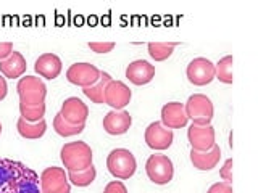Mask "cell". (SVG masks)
<instances>
[{"label":"cell","instance_id":"cell-1","mask_svg":"<svg viewBox=\"0 0 258 193\" xmlns=\"http://www.w3.org/2000/svg\"><path fill=\"white\" fill-rule=\"evenodd\" d=\"M0 193H40V177L21 161L0 158Z\"/></svg>","mask_w":258,"mask_h":193},{"label":"cell","instance_id":"cell-2","mask_svg":"<svg viewBox=\"0 0 258 193\" xmlns=\"http://www.w3.org/2000/svg\"><path fill=\"white\" fill-rule=\"evenodd\" d=\"M92 150L86 142L64 143L60 151V159L67 171H83L92 164Z\"/></svg>","mask_w":258,"mask_h":193},{"label":"cell","instance_id":"cell-3","mask_svg":"<svg viewBox=\"0 0 258 193\" xmlns=\"http://www.w3.org/2000/svg\"><path fill=\"white\" fill-rule=\"evenodd\" d=\"M108 172L119 180H127L134 175L137 169V161L134 155L126 148H115L108 153L107 158Z\"/></svg>","mask_w":258,"mask_h":193},{"label":"cell","instance_id":"cell-4","mask_svg":"<svg viewBox=\"0 0 258 193\" xmlns=\"http://www.w3.org/2000/svg\"><path fill=\"white\" fill-rule=\"evenodd\" d=\"M16 92L20 96V105L24 107H37L42 105L47 95V87L44 80L36 76H24L18 80Z\"/></svg>","mask_w":258,"mask_h":193},{"label":"cell","instance_id":"cell-5","mask_svg":"<svg viewBox=\"0 0 258 193\" xmlns=\"http://www.w3.org/2000/svg\"><path fill=\"white\" fill-rule=\"evenodd\" d=\"M184 110H185V115H187V119H190L192 124H197V126H208L212 123L213 115H215L212 100L204 93L190 95L184 105Z\"/></svg>","mask_w":258,"mask_h":193},{"label":"cell","instance_id":"cell-6","mask_svg":"<svg viewBox=\"0 0 258 193\" xmlns=\"http://www.w3.org/2000/svg\"><path fill=\"white\" fill-rule=\"evenodd\" d=\"M145 172L149 179L157 185H166L173 180L174 166L166 155H150L145 163Z\"/></svg>","mask_w":258,"mask_h":193},{"label":"cell","instance_id":"cell-7","mask_svg":"<svg viewBox=\"0 0 258 193\" xmlns=\"http://www.w3.org/2000/svg\"><path fill=\"white\" fill-rule=\"evenodd\" d=\"M40 193H71L68 174L63 167H45L40 174Z\"/></svg>","mask_w":258,"mask_h":193},{"label":"cell","instance_id":"cell-8","mask_svg":"<svg viewBox=\"0 0 258 193\" xmlns=\"http://www.w3.org/2000/svg\"><path fill=\"white\" fill-rule=\"evenodd\" d=\"M185 74H187L189 82L194 85H208L215 79V64L208 58H205V56H199V58H194L187 64Z\"/></svg>","mask_w":258,"mask_h":193},{"label":"cell","instance_id":"cell-9","mask_svg":"<svg viewBox=\"0 0 258 193\" xmlns=\"http://www.w3.org/2000/svg\"><path fill=\"white\" fill-rule=\"evenodd\" d=\"M144 139H145V143H147L149 148L157 150V151H163L173 145L174 134L171 129H166L160 121H155V123L149 124L147 129H145Z\"/></svg>","mask_w":258,"mask_h":193},{"label":"cell","instance_id":"cell-10","mask_svg":"<svg viewBox=\"0 0 258 193\" xmlns=\"http://www.w3.org/2000/svg\"><path fill=\"white\" fill-rule=\"evenodd\" d=\"M100 77V69L91 63H75L71 64L67 71L68 82L79 85V87H91Z\"/></svg>","mask_w":258,"mask_h":193},{"label":"cell","instance_id":"cell-11","mask_svg":"<svg viewBox=\"0 0 258 193\" xmlns=\"http://www.w3.org/2000/svg\"><path fill=\"white\" fill-rule=\"evenodd\" d=\"M131 99H133L131 88L124 82H121V80L111 79L107 88H105V103L116 111L124 110L129 105V102H131Z\"/></svg>","mask_w":258,"mask_h":193},{"label":"cell","instance_id":"cell-12","mask_svg":"<svg viewBox=\"0 0 258 193\" xmlns=\"http://www.w3.org/2000/svg\"><path fill=\"white\" fill-rule=\"evenodd\" d=\"M187 139L192 150L196 151H207L216 143L215 142V129L212 124L208 126H197V124H190L187 129Z\"/></svg>","mask_w":258,"mask_h":193},{"label":"cell","instance_id":"cell-13","mask_svg":"<svg viewBox=\"0 0 258 193\" xmlns=\"http://www.w3.org/2000/svg\"><path fill=\"white\" fill-rule=\"evenodd\" d=\"M60 115L67 123L79 126V124H86V121L89 118V108L78 96H70V99L63 102Z\"/></svg>","mask_w":258,"mask_h":193},{"label":"cell","instance_id":"cell-14","mask_svg":"<svg viewBox=\"0 0 258 193\" xmlns=\"http://www.w3.org/2000/svg\"><path fill=\"white\" fill-rule=\"evenodd\" d=\"M187 115H185L184 103L169 102L161 108V121L166 129H181L187 126Z\"/></svg>","mask_w":258,"mask_h":193},{"label":"cell","instance_id":"cell-15","mask_svg":"<svg viewBox=\"0 0 258 193\" xmlns=\"http://www.w3.org/2000/svg\"><path fill=\"white\" fill-rule=\"evenodd\" d=\"M103 129L105 132L110 135H123L129 131V127L133 124V116L129 115L127 111L121 110L116 111L113 110L110 113H107L103 118Z\"/></svg>","mask_w":258,"mask_h":193},{"label":"cell","instance_id":"cell-16","mask_svg":"<svg viewBox=\"0 0 258 193\" xmlns=\"http://www.w3.org/2000/svg\"><path fill=\"white\" fill-rule=\"evenodd\" d=\"M126 77L134 85H145L155 77V66L145 60L131 61L126 68Z\"/></svg>","mask_w":258,"mask_h":193},{"label":"cell","instance_id":"cell-17","mask_svg":"<svg viewBox=\"0 0 258 193\" xmlns=\"http://www.w3.org/2000/svg\"><path fill=\"white\" fill-rule=\"evenodd\" d=\"M220 159H221V148L216 143L207 151L190 150V163L199 171H212V169L218 166Z\"/></svg>","mask_w":258,"mask_h":193},{"label":"cell","instance_id":"cell-18","mask_svg":"<svg viewBox=\"0 0 258 193\" xmlns=\"http://www.w3.org/2000/svg\"><path fill=\"white\" fill-rule=\"evenodd\" d=\"M61 60L55 53H42L34 63V69L45 79H56L61 72Z\"/></svg>","mask_w":258,"mask_h":193},{"label":"cell","instance_id":"cell-19","mask_svg":"<svg viewBox=\"0 0 258 193\" xmlns=\"http://www.w3.org/2000/svg\"><path fill=\"white\" fill-rule=\"evenodd\" d=\"M26 60L20 52H15L8 56L7 60L0 61V74H4V77L8 79H16V77H21L24 72H26Z\"/></svg>","mask_w":258,"mask_h":193},{"label":"cell","instance_id":"cell-20","mask_svg":"<svg viewBox=\"0 0 258 193\" xmlns=\"http://www.w3.org/2000/svg\"><path fill=\"white\" fill-rule=\"evenodd\" d=\"M16 129H18V134L23 137V139L36 140V139H40V137L45 134L47 123H45V119H40L39 123H28V121L20 118L18 123H16Z\"/></svg>","mask_w":258,"mask_h":193},{"label":"cell","instance_id":"cell-21","mask_svg":"<svg viewBox=\"0 0 258 193\" xmlns=\"http://www.w3.org/2000/svg\"><path fill=\"white\" fill-rule=\"evenodd\" d=\"M110 80H111V76L108 74V72L100 71V77H99V80H97V82H95L94 85L83 88V92H84V95H86L91 102L102 105V103H105V88H107V85H108Z\"/></svg>","mask_w":258,"mask_h":193},{"label":"cell","instance_id":"cell-22","mask_svg":"<svg viewBox=\"0 0 258 193\" xmlns=\"http://www.w3.org/2000/svg\"><path fill=\"white\" fill-rule=\"evenodd\" d=\"M177 45H179V42H150L147 48H149V55L152 56V60L165 61L173 55L174 48Z\"/></svg>","mask_w":258,"mask_h":193},{"label":"cell","instance_id":"cell-23","mask_svg":"<svg viewBox=\"0 0 258 193\" xmlns=\"http://www.w3.org/2000/svg\"><path fill=\"white\" fill-rule=\"evenodd\" d=\"M97 177L94 164L83 169V171H68V180L76 187H89Z\"/></svg>","mask_w":258,"mask_h":193},{"label":"cell","instance_id":"cell-24","mask_svg":"<svg viewBox=\"0 0 258 193\" xmlns=\"http://www.w3.org/2000/svg\"><path fill=\"white\" fill-rule=\"evenodd\" d=\"M215 79L223 84H232V55H226L215 64Z\"/></svg>","mask_w":258,"mask_h":193},{"label":"cell","instance_id":"cell-25","mask_svg":"<svg viewBox=\"0 0 258 193\" xmlns=\"http://www.w3.org/2000/svg\"><path fill=\"white\" fill-rule=\"evenodd\" d=\"M53 129H55V132L61 137H73V135H78V134L83 132L86 129V124H79V126L70 124L61 118V115L58 113V115L53 118Z\"/></svg>","mask_w":258,"mask_h":193},{"label":"cell","instance_id":"cell-26","mask_svg":"<svg viewBox=\"0 0 258 193\" xmlns=\"http://www.w3.org/2000/svg\"><path fill=\"white\" fill-rule=\"evenodd\" d=\"M20 113L21 118L24 121H28V123H39L45 116V103L37 105V107H24V105H20Z\"/></svg>","mask_w":258,"mask_h":193},{"label":"cell","instance_id":"cell-27","mask_svg":"<svg viewBox=\"0 0 258 193\" xmlns=\"http://www.w3.org/2000/svg\"><path fill=\"white\" fill-rule=\"evenodd\" d=\"M87 45L95 53H108L115 48V42H89Z\"/></svg>","mask_w":258,"mask_h":193},{"label":"cell","instance_id":"cell-28","mask_svg":"<svg viewBox=\"0 0 258 193\" xmlns=\"http://www.w3.org/2000/svg\"><path fill=\"white\" fill-rule=\"evenodd\" d=\"M103 193H127V188L121 180H111L110 183H107Z\"/></svg>","mask_w":258,"mask_h":193},{"label":"cell","instance_id":"cell-29","mask_svg":"<svg viewBox=\"0 0 258 193\" xmlns=\"http://www.w3.org/2000/svg\"><path fill=\"white\" fill-rule=\"evenodd\" d=\"M207 193H232V185L229 182H216L208 188Z\"/></svg>","mask_w":258,"mask_h":193},{"label":"cell","instance_id":"cell-30","mask_svg":"<svg viewBox=\"0 0 258 193\" xmlns=\"http://www.w3.org/2000/svg\"><path fill=\"white\" fill-rule=\"evenodd\" d=\"M220 175L224 179V182H232V158H229L223 164V167L220 169Z\"/></svg>","mask_w":258,"mask_h":193},{"label":"cell","instance_id":"cell-31","mask_svg":"<svg viewBox=\"0 0 258 193\" xmlns=\"http://www.w3.org/2000/svg\"><path fill=\"white\" fill-rule=\"evenodd\" d=\"M13 53V44L12 42H0V61L7 60Z\"/></svg>","mask_w":258,"mask_h":193},{"label":"cell","instance_id":"cell-32","mask_svg":"<svg viewBox=\"0 0 258 193\" xmlns=\"http://www.w3.org/2000/svg\"><path fill=\"white\" fill-rule=\"evenodd\" d=\"M8 93V85H7V79L4 76H0V102H2Z\"/></svg>","mask_w":258,"mask_h":193},{"label":"cell","instance_id":"cell-33","mask_svg":"<svg viewBox=\"0 0 258 193\" xmlns=\"http://www.w3.org/2000/svg\"><path fill=\"white\" fill-rule=\"evenodd\" d=\"M0 134H2V123H0Z\"/></svg>","mask_w":258,"mask_h":193}]
</instances>
